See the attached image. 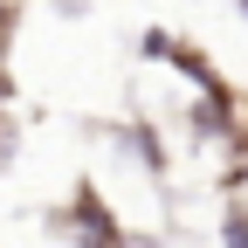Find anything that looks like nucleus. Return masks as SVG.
<instances>
[{
	"instance_id": "2",
	"label": "nucleus",
	"mask_w": 248,
	"mask_h": 248,
	"mask_svg": "<svg viewBox=\"0 0 248 248\" xmlns=\"http://www.w3.org/2000/svg\"><path fill=\"white\" fill-rule=\"evenodd\" d=\"M179 131L193 138V145H234L241 138V97H234V83H207L193 90V104L179 110Z\"/></svg>"
},
{
	"instance_id": "6",
	"label": "nucleus",
	"mask_w": 248,
	"mask_h": 248,
	"mask_svg": "<svg viewBox=\"0 0 248 248\" xmlns=\"http://www.w3.org/2000/svg\"><path fill=\"white\" fill-rule=\"evenodd\" d=\"M110 248H172V234H152V228H117Z\"/></svg>"
},
{
	"instance_id": "7",
	"label": "nucleus",
	"mask_w": 248,
	"mask_h": 248,
	"mask_svg": "<svg viewBox=\"0 0 248 248\" xmlns=\"http://www.w3.org/2000/svg\"><path fill=\"white\" fill-rule=\"evenodd\" d=\"M21 21H28V7H21V0H0V48H14Z\"/></svg>"
},
{
	"instance_id": "5",
	"label": "nucleus",
	"mask_w": 248,
	"mask_h": 248,
	"mask_svg": "<svg viewBox=\"0 0 248 248\" xmlns=\"http://www.w3.org/2000/svg\"><path fill=\"white\" fill-rule=\"evenodd\" d=\"M21 145H28L21 110H0V172H14V166H21Z\"/></svg>"
},
{
	"instance_id": "10",
	"label": "nucleus",
	"mask_w": 248,
	"mask_h": 248,
	"mask_svg": "<svg viewBox=\"0 0 248 248\" xmlns=\"http://www.w3.org/2000/svg\"><path fill=\"white\" fill-rule=\"evenodd\" d=\"M234 7H241V14H248V0H234Z\"/></svg>"
},
{
	"instance_id": "9",
	"label": "nucleus",
	"mask_w": 248,
	"mask_h": 248,
	"mask_svg": "<svg viewBox=\"0 0 248 248\" xmlns=\"http://www.w3.org/2000/svg\"><path fill=\"white\" fill-rule=\"evenodd\" d=\"M48 7H55V21H90L97 0H48Z\"/></svg>"
},
{
	"instance_id": "3",
	"label": "nucleus",
	"mask_w": 248,
	"mask_h": 248,
	"mask_svg": "<svg viewBox=\"0 0 248 248\" xmlns=\"http://www.w3.org/2000/svg\"><path fill=\"white\" fill-rule=\"evenodd\" d=\"M104 138L117 145V159H131L152 186L172 172V138H166V124H152V117H124V124H110Z\"/></svg>"
},
{
	"instance_id": "4",
	"label": "nucleus",
	"mask_w": 248,
	"mask_h": 248,
	"mask_svg": "<svg viewBox=\"0 0 248 248\" xmlns=\"http://www.w3.org/2000/svg\"><path fill=\"white\" fill-rule=\"evenodd\" d=\"M221 248H248V193H221Z\"/></svg>"
},
{
	"instance_id": "1",
	"label": "nucleus",
	"mask_w": 248,
	"mask_h": 248,
	"mask_svg": "<svg viewBox=\"0 0 248 248\" xmlns=\"http://www.w3.org/2000/svg\"><path fill=\"white\" fill-rule=\"evenodd\" d=\"M42 228L62 248H110L124 221H117V207H110V193H104L97 179H76L55 207H42Z\"/></svg>"
},
{
	"instance_id": "8",
	"label": "nucleus",
	"mask_w": 248,
	"mask_h": 248,
	"mask_svg": "<svg viewBox=\"0 0 248 248\" xmlns=\"http://www.w3.org/2000/svg\"><path fill=\"white\" fill-rule=\"evenodd\" d=\"M21 104V83H14V62H7V48H0V110H14Z\"/></svg>"
}]
</instances>
